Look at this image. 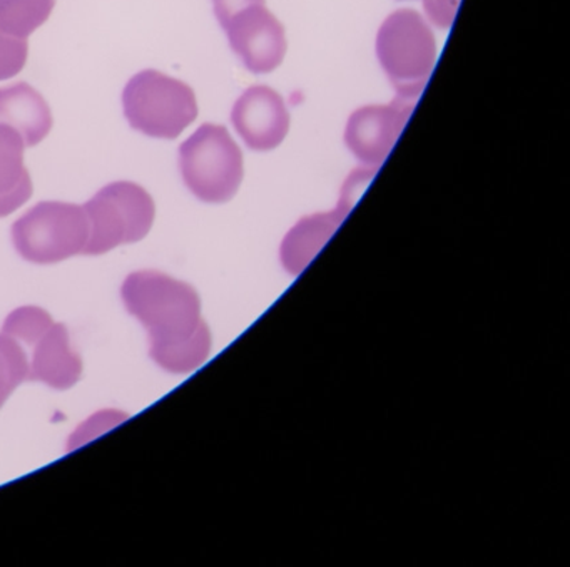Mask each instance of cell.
<instances>
[{
    "label": "cell",
    "mask_w": 570,
    "mask_h": 567,
    "mask_svg": "<svg viewBox=\"0 0 570 567\" xmlns=\"http://www.w3.org/2000/svg\"><path fill=\"white\" fill-rule=\"evenodd\" d=\"M266 0H213L215 16L219 25L226 26L238 12L253 6H265Z\"/></svg>",
    "instance_id": "19"
},
{
    "label": "cell",
    "mask_w": 570,
    "mask_h": 567,
    "mask_svg": "<svg viewBox=\"0 0 570 567\" xmlns=\"http://www.w3.org/2000/svg\"><path fill=\"white\" fill-rule=\"evenodd\" d=\"M0 123L16 129L32 148L51 133L52 113L32 86L18 82L0 88Z\"/></svg>",
    "instance_id": "11"
},
{
    "label": "cell",
    "mask_w": 570,
    "mask_h": 567,
    "mask_svg": "<svg viewBox=\"0 0 570 567\" xmlns=\"http://www.w3.org/2000/svg\"><path fill=\"white\" fill-rule=\"evenodd\" d=\"M415 102L396 96L390 105L365 106L353 113L345 129L353 156L370 168H379L402 135Z\"/></svg>",
    "instance_id": "7"
},
{
    "label": "cell",
    "mask_w": 570,
    "mask_h": 567,
    "mask_svg": "<svg viewBox=\"0 0 570 567\" xmlns=\"http://www.w3.org/2000/svg\"><path fill=\"white\" fill-rule=\"evenodd\" d=\"M122 106L131 128L155 139H176L198 118L195 91L153 69L128 82Z\"/></svg>",
    "instance_id": "3"
},
{
    "label": "cell",
    "mask_w": 570,
    "mask_h": 567,
    "mask_svg": "<svg viewBox=\"0 0 570 567\" xmlns=\"http://www.w3.org/2000/svg\"><path fill=\"white\" fill-rule=\"evenodd\" d=\"M232 121L249 149L266 153L285 141L289 113L278 92L253 86L233 106Z\"/></svg>",
    "instance_id": "9"
},
{
    "label": "cell",
    "mask_w": 570,
    "mask_h": 567,
    "mask_svg": "<svg viewBox=\"0 0 570 567\" xmlns=\"http://www.w3.org/2000/svg\"><path fill=\"white\" fill-rule=\"evenodd\" d=\"M376 56L400 98L416 101L436 59V42L419 12H393L376 36Z\"/></svg>",
    "instance_id": "2"
},
{
    "label": "cell",
    "mask_w": 570,
    "mask_h": 567,
    "mask_svg": "<svg viewBox=\"0 0 570 567\" xmlns=\"http://www.w3.org/2000/svg\"><path fill=\"white\" fill-rule=\"evenodd\" d=\"M28 375L29 355L24 346L0 332V409Z\"/></svg>",
    "instance_id": "15"
},
{
    "label": "cell",
    "mask_w": 570,
    "mask_h": 567,
    "mask_svg": "<svg viewBox=\"0 0 570 567\" xmlns=\"http://www.w3.org/2000/svg\"><path fill=\"white\" fill-rule=\"evenodd\" d=\"M346 215L348 209L338 205L335 212L320 213L302 219L283 242L282 260L285 268L295 275L302 272L328 238H332Z\"/></svg>",
    "instance_id": "13"
},
{
    "label": "cell",
    "mask_w": 570,
    "mask_h": 567,
    "mask_svg": "<svg viewBox=\"0 0 570 567\" xmlns=\"http://www.w3.org/2000/svg\"><path fill=\"white\" fill-rule=\"evenodd\" d=\"M24 149L22 136L11 126L0 123V218L21 208L32 196Z\"/></svg>",
    "instance_id": "12"
},
{
    "label": "cell",
    "mask_w": 570,
    "mask_h": 567,
    "mask_svg": "<svg viewBox=\"0 0 570 567\" xmlns=\"http://www.w3.org/2000/svg\"><path fill=\"white\" fill-rule=\"evenodd\" d=\"M29 375L31 382H42L56 390H68L82 375V360L71 346L68 329L55 323L31 349Z\"/></svg>",
    "instance_id": "10"
},
{
    "label": "cell",
    "mask_w": 570,
    "mask_h": 567,
    "mask_svg": "<svg viewBox=\"0 0 570 567\" xmlns=\"http://www.w3.org/2000/svg\"><path fill=\"white\" fill-rule=\"evenodd\" d=\"M55 325L52 316L39 306H21L6 319L2 333L24 346L26 352Z\"/></svg>",
    "instance_id": "16"
},
{
    "label": "cell",
    "mask_w": 570,
    "mask_h": 567,
    "mask_svg": "<svg viewBox=\"0 0 570 567\" xmlns=\"http://www.w3.org/2000/svg\"><path fill=\"white\" fill-rule=\"evenodd\" d=\"M28 39L11 38L0 32V81L14 78L28 62Z\"/></svg>",
    "instance_id": "17"
},
{
    "label": "cell",
    "mask_w": 570,
    "mask_h": 567,
    "mask_svg": "<svg viewBox=\"0 0 570 567\" xmlns=\"http://www.w3.org/2000/svg\"><path fill=\"white\" fill-rule=\"evenodd\" d=\"M460 0H423L426 18L440 29H449L453 25Z\"/></svg>",
    "instance_id": "18"
},
{
    "label": "cell",
    "mask_w": 570,
    "mask_h": 567,
    "mask_svg": "<svg viewBox=\"0 0 570 567\" xmlns=\"http://www.w3.org/2000/svg\"><path fill=\"white\" fill-rule=\"evenodd\" d=\"M126 310L148 330L153 360L171 373H189L208 359L212 333L202 300L188 283L155 270L131 273L121 289Z\"/></svg>",
    "instance_id": "1"
},
{
    "label": "cell",
    "mask_w": 570,
    "mask_h": 567,
    "mask_svg": "<svg viewBox=\"0 0 570 567\" xmlns=\"http://www.w3.org/2000/svg\"><path fill=\"white\" fill-rule=\"evenodd\" d=\"M179 168L189 192L222 205L238 193L245 175L243 155L225 126L203 125L179 148Z\"/></svg>",
    "instance_id": "4"
},
{
    "label": "cell",
    "mask_w": 570,
    "mask_h": 567,
    "mask_svg": "<svg viewBox=\"0 0 570 567\" xmlns=\"http://www.w3.org/2000/svg\"><path fill=\"white\" fill-rule=\"evenodd\" d=\"M88 242L89 219L85 206L69 203H39L12 226L16 250L36 265H55L85 255Z\"/></svg>",
    "instance_id": "5"
},
{
    "label": "cell",
    "mask_w": 570,
    "mask_h": 567,
    "mask_svg": "<svg viewBox=\"0 0 570 567\" xmlns=\"http://www.w3.org/2000/svg\"><path fill=\"white\" fill-rule=\"evenodd\" d=\"M223 29L233 51L255 75L275 71L285 59L288 46L285 28L265 6H253L238 12Z\"/></svg>",
    "instance_id": "8"
},
{
    "label": "cell",
    "mask_w": 570,
    "mask_h": 567,
    "mask_svg": "<svg viewBox=\"0 0 570 567\" xmlns=\"http://www.w3.org/2000/svg\"><path fill=\"white\" fill-rule=\"evenodd\" d=\"M89 219V242L85 255H105L121 245L141 242L155 223L151 195L136 183L105 186L85 205Z\"/></svg>",
    "instance_id": "6"
},
{
    "label": "cell",
    "mask_w": 570,
    "mask_h": 567,
    "mask_svg": "<svg viewBox=\"0 0 570 567\" xmlns=\"http://www.w3.org/2000/svg\"><path fill=\"white\" fill-rule=\"evenodd\" d=\"M56 0H0V32L28 39L48 22Z\"/></svg>",
    "instance_id": "14"
}]
</instances>
